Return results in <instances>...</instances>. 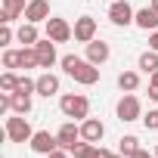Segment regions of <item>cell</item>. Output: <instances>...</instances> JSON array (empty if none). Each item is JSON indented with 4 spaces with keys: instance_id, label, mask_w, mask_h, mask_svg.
<instances>
[{
    "instance_id": "8fae6325",
    "label": "cell",
    "mask_w": 158,
    "mask_h": 158,
    "mask_svg": "<svg viewBox=\"0 0 158 158\" xmlns=\"http://www.w3.org/2000/svg\"><path fill=\"white\" fill-rule=\"evenodd\" d=\"M50 19V3L47 0H28V6H25V22H47Z\"/></svg>"
},
{
    "instance_id": "3957f363",
    "label": "cell",
    "mask_w": 158,
    "mask_h": 158,
    "mask_svg": "<svg viewBox=\"0 0 158 158\" xmlns=\"http://www.w3.org/2000/svg\"><path fill=\"white\" fill-rule=\"evenodd\" d=\"M3 130H6V139H10V143H31V136H34L28 118H25V115H16V112L6 118Z\"/></svg>"
},
{
    "instance_id": "836d02e7",
    "label": "cell",
    "mask_w": 158,
    "mask_h": 158,
    "mask_svg": "<svg viewBox=\"0 0 158 158\" xmlns=\"http://www.w3.org/2000/svg\"><path fill=\"white\" fill-rule=\"evenodd\" d=\"M149 84H155V87H158V71H155V74H149Z\"/></svg>"
},
{
    "instance_id": "277c9868",
    "label": "cell",
    "mask_w": 158,
    "mask_h": 158,
    "mask_svg": "<svg viewBox=\"0 0 158 158\" xmlns=\"http://www.w3.org/2000/svg\"><path fill=\"white\" fill-rule=\"evenodd\" d=\"M115 112H118V121H124V124H130V121H139V118H143V106H139V99H136L133 93H124V96L118 99Z\"/></svg>"
},
{
    "instance_id": "1f68e13d",
    "label": "cell",
    "mask_w": 158,
    "mask_h": 158,
    "mask_svg": "<svg viewBox=\"0 0 158 158\" xmlns=\"http://www.w3.org/2000/svg\"><path fill=\"white\" fill-rule=\"evenodd\" d=\"M149 99H152V102H158V87H155V84H149Z\"/></svg>"
},
{
    "instance_id": "484cf974",
    "label": "cell",
    "mask_w": 158,
    "mask_h": 158,
    "mask_svg": "<svg viewBox=\"0 0 158 158\" xmlns=\"http://www.w3.org/2000/svg\"><path fill=\"white\" fill-rule=\"evenodd\" d=\"M19 93H37V81H31L28 74H22L19 77V87H16Z\"/></svg>"
},
{
    "instance_id": "7a4b0ae2",
    "label": "cell",
    "mask_w": 158,
    "mask_h": 158,
    "mask_svg": "<svg viewBox=\"0 0 158 158\" xmlns=\"http://www.w3.org/2000/svg\"><path fill=\"white\" fill-rule=\"evenodd\" d=\"M59 109H62L65 118H81V121L90 118V99L84 93H65L59 99Z\"/></svg>"
},
{
    "instance_id": "d6986e66",
    "label": "cell",
    "mask_w": 158,
    "mask_h": 158,
    "mask_svg": "<svg viewBox=\"0 0 158 158\" xmlns=\"http://www.w3.org/2000/svg\"><path fill=\"white\" fill-rule=\"evenodd\" d=\"M136 68H139V71H146V74H155V71H158V53H155V50H146V53H139V59H136Z\"/></svg>"
},
{
    "instance_id": "9a60e30c",
    "label": "cell",
    "mask_w": 158,
    "mask_h": 158,
    "mask_svg": "<svg viewBox=\"0 0 158 158\" xmlns=\"http://www.w3.org/2000/svg\"><path fill=\"white\" fill-rule=\"evenodd\" d=\"M68 152L74 158H102L106 155V149H99V143H87V139H77Z\"/></svg>"
},
{
    "instance_id": "d4e9b609",
    "label": "cell",
    "mask_w": 158,
    "mask_h": 158,
    "mask_svg": "<svg viewBox=\"0 0 158 158\" xmlns=\"http://www.w3.org/2000/svg\"><path fill=\"white\" fill-rule=\"evenodd\" d=\"M22 68H25V71H28V68H40L37 50H34V47H22Z\"/></svg>"
},
{
    "instance_id": "9c48e42d",
    "label": "cell",
    "mask_w": 158,
    "mask_h": 158,
    "mask_svg": "<svg viewBox=\"0 0 158 158\" xmlns=\"http://www.w3.org/2000/svg\"><path fill=\"white\" fill-rule=\"evenodd\" d=\"M34 50H37V62H40V68H53L56 65V40H50V37H44V40H37L34 44Z\"/></svg>"
},
{
    "instance_id": "7402d4cb",
    "label": "cell",
    "mask_w": 158,
    "mask_h": 158,
    "mask_svg": "<svg viewBox=\"0 0 158 158\" xmlns=\"http://www.w3.org/2000/svg\"><path fill=\"white\" fill-rule=\"evenodd\" d=\"M118 87H121L124 93H133V90L139 87V74H136V71H121V74H118Z\"/></svg>"
},
{
    "instance_id": "e0dca14e",
    "label": "cell",
    "mask_w": 158,
    "mask_h": 158,
    "mask_svg": "<svg viewBox=\"0 0 158 158\" xmlns=\"http://www.w3.org/2000/svg\"><path fill=\"white\" fill-rule=\"evenodd\" d=\"M59 93V77L56 74H50V71H44L40 77H37V96H56Z\"/></svg>"
},
{
    "instance_id": "ba28073f",
    "label": "cell",
    "mask_w": 158,
    "mask_h": 158,
    "mask_svg": "<svg viewBox=\"0 0 158 158\" xmlns=\"http://www.w3.org/2000/svg\"><path fill=\"white\" fill-rule=\"evenodd\" d=\"M74 40H77V44H90V40H96V19H93V16L74 19Z\"/></svg>"
},
{
    "instance_id": "4316f807",
    "label": "cell",
    "mask_w": 158,
    "mask_h": 158,
    "mask_svg": "<svg viewBox=\"0 0 158 158\" xmlns=\"http://www.w3.org/2000/svg\"><path fill=\"white\" fill-rule=\"evenodd\" d=\"M143 124H146V130H158V109H149L143 115Z\"/></svg>"
},
{
    "instance_id": "44dd1931",
    "label": "cell",
    "mask_w": 158,
    "mask_h": 158,
    "mask_svg": "<svg viewBox=\"0 0 158 158\" xmlns=\"http://www.w3.org/2000/svg\"><path fill=\"white\" fill-rule=\"evenodd\" d=\"M139 149H143V146H139V139H136L133 133H127V136H121V139H118V152H121L124 158H130V155H133V152H139Z\"/></svg>"
},
{
    "instance_id": "d590c367",
    "label": "cell",
    "mask_w": 158,
    "mask_h": 158,
    "mask_svg": "<svg viewBox=\"0 0 158 158\" xmlns=\"http://www.w3.org/2000/svg\"><path fill=\"white\" fill-rule=\"evenodd\" d=\"M155 158H158V143H155Z\"/></svg>"
},
{
    "instance_id": "2e32d148",
    "label": "cell",
    "mask_w": 158,
    "mask_h": 158,
    "mask_svg": "<svg viewBox=\"0 0 158 158\" xmlns=\"http://www.w3.org/2000/svg\"><path fill=\"white\" fill-rule=\"evenodd\" d=\"M56 136H59V146H62V149H71L77 139H81V127H77L74 121H65V124L56 130Z\"/></svg>"
},
{
    "instance_id": "4fadbf2b",
    "label": "cell",
    "mask_w": 158,
    "mask_h": 158,
    "mask_svg": "<svg viewBox=\"0 0 158 158\" xmlns=\"http://www.w3.org/2000/svg\"><path fill=\"white\" fill-rule=\"evenodd\" d=\"M133 25H136V28H143V31H158V10H152V6L136 10Z\"/></svg>"
},
{
    "instance_id": "ac0fdd59",
    "label": "cell",
    "mask_w": 158,
    "mask_h": 158,
    "mask_svg": "<svg viewBox=\"0 0 158 158\" xmlns=\"http://www.w3.org/2000/svg\"><path fill=\"white\" fill-rule=\"evenodd\" d=\"M16 40H19L22 47H34V44L40 40V34H37V25H34V22H25V25L16 31Z\"/></svg>"
},
{
    "instance_id": "4dcf8cb0",
    "label": "cell",
    "mask_w": 158,
    "mask_h": 158,
    "mask_svg": "<svg viewBox=\"0 0 158 158\" xmlns=\"http://www.w3.org/2000/svg\"><path fill=\"white\" fill-rule=\"evenodd\" d=\"M130 158H155V152H146V149H139V152H133Z\"/></svg>"
},
{
    "instance_id": "d6a6232c",
    "label": "cell",
    "mask_w": 158,
    "mask_h": 158,
    "mask_svg": "<svg viewBox=\"0 0 158 158\" xmlns=\"http://www.w3.org/2000/svg\"><path fill=\"white\" fill-rule=\"evenodd\" d=\"M102 158H124V155H121V152H106Z\"/></svg>"
},
{
    "instance_id": "e575fe53",
    "label": "cell",
    "mask_w": 158,
    "mask_h": 158,
    "mask_svg": "<svg viewBox=\"0 0 158 158\" xmlns=\"http://www.w3.org/2000/svg\"><path fill=\"white\" fill-rule=\"evenodd\" d=\"M149 6H152V10H158V0H152V3H149Z\"/></svg>"
},
{
    "instance_id": "603a6c76",
    "label": "cell",
    "mask_w": 158,
    "mask_h": 158,
    "mask_svg": "<svg viewBox=\"0 0 158 158\" xmlns=\"http://www.w3.org/2000/svg\"><path fill=\"white\" fill-rule=\"evenodd\" d=\"M16 87H19V77H16V71H3V74H0V90H3V93H16Z\"/></svg>"
},
{
    "instance_id": "f546056e",
    "label": "cell",
    "mask_w": 158,
    "mask_h": 158,
    "mask_svg": "<svg viewBox=\"0 0 158 158\" xmlns=\"http://www.w3.org/2000/svg\"><path fill=\"white\" fill-rule=\"evenodd\" d=\"M149 50L158 53V31H149Z\"/></svg>"
},
{
    "instance_id": "5b68a950",
    "label": "cell",
    "mask_w": 158,
    "mask_h": 158,
    "mask_svg": "<svg viewBox=\"0 0 158 158\" xmlns=\"http://www.w3.org/2000/svg\"><path fill=\"white\" fill-rule=\"evenodd\" d=\"M133 16H136V10L127 3V0H112V6H109V22L112 25L127 28V25H133Z\"/></svg>"
},
{
    "instance_id": "5bb4252c",
    "label": "cell",
    "mask_w": 158,
    "mask_h": 158,
    "mask_svg": "<svg viewBox=\"0 0 158 158\" xmlns=\"http://www.w3.org/2000/svg\"><path fill=\"white\" fill-rule=\"evenodd\" d=\"M25 0H3V13H0V22L3 25H13L16 19H22L25 16Z\"/></svg>"
},
{
    "instance_id": "7c38bea8",
    "label": "cell",
    "mask_w": 158,
    "mask_h": 158,
    "mask_svg": "<svg viewBox=\"0 0 158 158\" xmlns=\"http://www.w3.org/2000/svg\"><path fill=\"white\" fill-rule=\"evenodd\" d=\"M109 56H112V47H109L106 40H90V44H87V56H84V59H90L93 65L109 62Z\"/></svg>"
},
{
    "instance_id": "cb8c5ba5",
    "label": "cell",
    "mask_w": 158,
    "mask_h": 158,
    "mask_svg": "<svg viewBox=\"0 0 158 158\" xmlns=\"http://www.w3.org/2000/svg\"><path fill=\"white\" fill-rule=\"evenodd\" d=\"M3 68H10V71L13 68H22V50H10L6 47L3 50Z\"/></svg>"
},
{
    "instance_id": "ffe728a7",
    "label": "cell",
    "mask_w": 158,
    "mask_h": 158,
    "mask_svg": "<svg viewBox=\"0 0 158 158\" xmlns=\"http://www.w3.org/2000/svg\"><path fill=\"white\" fill-rule=\"evenodd\" d=\"M10 106H13L16 115H28V112H31V93H19V90H16V93L10 96Z\"/></svg>"
},
{
    "instance_id": "6da1fadb",
    "label": "cell",
    "mask_w": 158,
    "mask_h": 158,
    "mask_svg": "<svg viewBox=\"0 0 158 158\" xmlns=\"http://www.w3.org/2000/svg\"><path fill=\"white\" fill-rule=\"evenodd\" d=\"M59 65H62V71L68 74V77H74L77 84H84V87H93L96 81H99V65H93L90 59H81V56H62L59 59Z\"/></svg>"
},
{
    "instance_id": "30bf717a",
    "label": "cell",
    "mask_w": 158,
    "mask_h": 158,
    "mask_svg": "<svg viewBox=\"0 0 158 158\" xmlns=\"http://www.w3.org/2000/svg\"><path fill=\"white\" fill-rule=\"evenodd\" d=\"M102 136H106V124H102L99 118H84V121H81V139H87V143H102Z\"/></svg>"
},
{
    "instance_id": "f1b7e54d",
    "label": "cell",
    "mask_w": 158,
    "mask_h": 158,
    "mask_svg": "<svg viewBox=\"0 0 158 158\" xmlns=\"http://www.w3.org/2000/svg\"><path fill=\"white\" fill-rule=\"evenodd\" d=\"M68 155H71V152H68V149H62V146H59V149H56V152H50V155H47V158H68Z\"/></svg>"
},
{
    "instance_id": "52a82bcc",
    "label": "cell",
    "mask_w": 158,
    "mask_h": 158,
    "mask_svg": "<svg viewBox=\"0 0 158 158\" xmlns=\"http://www.w3.org/2000/svg\"><path fill=\"white\" fill-rule=\"evenodd\" d=\"M28 146H31V152H37V155H50V152L59 149V136L50 133V130H34V136H31Z\"/></svg>"
},
{
    "instance_id": "83f0119b",
    "label": "cell",
    "mask_w": 158,
    "mask_h": 158,
    "mask_svg": "<svg viewBox=\"0 0 158 158\" xmlns=\"http://www.w3.org/2000/svg\"><path fill=\"white\" fill-rule=\"evenodd\" d=\"M13 37H16V34H13V28H10V25L0 28V47H10V44H13Z\"/></svg>"
},
{
    "instance_id": "8992f818",
    "label": "cell",
    "mask_w": 158,
    "mask_h": 158,
    "mask_svg": "<svg viewBox=\"0 0 158 158\" xmlns=\"http://www.w3.org/2000/svg\"><path fill=\"white\" fill-rule=\"evenodd\" d=\"M44 25H47V37L56 40V44H68V40L74 37V28H71L65 19H59V16H50Z\"/></svg>"
}]
</instances>
